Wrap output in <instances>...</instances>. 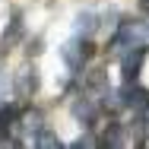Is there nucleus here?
Segmentation results:
<instances>
[{
  "instance_id": "obj_1",
  "label": "nucleus",
  "mask_w": 149,
  "mask_h": 149,
  "mask_svg": "<svg viewBox=\"0 0 149 149\" xmlns=\"http://www.w3.org/2000/svg\"><path fill=\"white\" fill-rule=\"evenodd\" d=\"M143 60H146V48H143L140 41H136V45H130V48L124 51V57H120V70H124V76H127V79H133V76L140 73Z\"/></svg>"
},
{
  "instance_id": "obj_2",
  "label": "nucleus",
  "mask_w": 149,
  "mask_h": 149,
  "mask_svg": "<svg viewBox=\"0 0 149 149\" xmlns=\"http://www.w3.org/2000/svg\"><path fill=\"white\" fill-rule=\"evenodd\" d=\"M120 105H124V108H133V111H146L149 108V92L143 89V86L127 83V86L120 89Z\"/></svg>"
},
{
  "instance_id": "obj_3",
  "label": "nucleus",
  "mask_w": 149,
  "mask_h": 149,
  "mask_svg": "<svg viewBox=\"0 0 149 149\" xmlns=\"http://www.w3.org/2000/svg\"><path fill=\"white\" fill-rule=\"evenodd\" d=\"M86 54H89V45H86V41H79V38L67 41V45H63V51H60V57H63V63H67L70 70H79V67H83V60H86Z\"/></svg>"
},
{
  "instance_id": "obj_4",
  "label": "nucleus",
  "mask_w": 149,
  "mask_h": 149,
  "mask_svg": "<svg viewBox=\"0 0 149 149\" xmlns=\"http://www.w3.org/2000/svg\"><path fill=\"white\" fill-rule=\"evenodd\" d=\"M13 89H16V95H19V98H29V95H35V89H38V73L26 67V70H22L19 76H16Z\"/></svg>"
},
{
  "instance_id": "obj_5",
  "label": "nucleus",
  "mask_w": 149,
  "mask_h": 149,
  "mask_svg": "<svg viewBox=\"0 0 149 149\" xmlns=\"http://www.w3.org/2000/svg\"><path fill=\"white\" fill-rule=\"evenodd\" d=\"M73 114H76L79 120H86V124H89V120L95 118V105H92L89 98H79V102L73 105Z\"/></svg>"
},
{
  "instance_id": "obj_6",
  "label": "nucleus",
  "mask_w": 149,
  "mask_h": 149,
  "mask_svg": "<svg viewBox=\"0 0 149 149\" xmlns=\"http://www.w3.org/2000/svg\"><path fill=\"white\" fill-rule=\"evenodd\" d=\"M22 130L38 133V130H41V114H38V111H26V114H22Z\"/></svg>"
},
{
  "instance_id": "obj_7",
  "label": "nucleus",
  "mask_w": 149,
  "mask_h": 149,
  "mask_svg": "<svg viewBox=\"0 0 149 149\" xmlns=\"http://www.w3.org/2000/svg\"><path fill=\"white\" fill-rule=\"evenodd\" d=\"M35 143H38V146H51V149H57V146H60V140L54 136V133H48L45 127L38 130V136H35Z\"/></svg>"
},
{
  "instance_id": "obj_8",
  "label": "nucleus",
  "mask_w": 149,
  "mask_h": 149,
  "mask_svg": "<svg viewBox=\"0 0 149 149\" xmlns=\"http://www.w3.org/2000/svg\"><path fill=\"white\" fill-rule=\"evenodd\" d=\"M13 120H16V111L3 105V108H0V133H3V130H10V127H13Z\"/></svg>"
},
{
  "instance_id": "obj_9",
  "label": "nucleus",
  "mask_w": 149,
  "mask_h": 149,
  "mask_svg": "<svg viewBox=\"0 0 149 149\" xmlns=\"http://www.w3.org/2000/svg\"><path fill=\"white\" fill-rule=\"evenodd\" d=\"M76 29H79V32H86V35H89V32L95 29V16H92V13H83V16L76 19Z\"/></svg>"
},
{
  "instance_id": "obj_10",
  "label": "nucleus",
  "mask_w": 149,
  "mask_h": 149,
  "mask_svg": "<svg viewBox=\"0 0 149 149\" xmlns=\"http://www.w3.org/2000/svg\"><path fill=\"white\" fill-rule=\"evenodd\" d=\"M16 35H19V13L13 16V22H10V35H3V45H13L16 41Z\"/></svg>"
},
{
  "instance_id": "obj_11",
  "label": "nucleus",
  "mask_w": 149,
  "mask_h": 149,
  "mask_svg": "<svg viewBox=\"0 0 149 149\" xmlns=\"http://www.w3.org/2000/svg\"><path fill=\"white\" fill-rule=\"evenodd\" d=\"M73 146H76V149H83V146H95V140H92V136H79V140H73Z\"/></svg>"
},
{
  "instance_id": "obj_12",
  "label": "nucleus",
  "mask_w": 149,
  "mask_h": 149,
  "mask_svg": "<svg viewBox=\"0 0 149 149\" xmlns=\"http://www.w3.org/2000/svg\"><path fill=\"white\" fill-rule=\"evenodd\" d=\"M140 10H143V13H149V0H140Z\"/></svg>"
},
{
  "instance_id": "obj_13",
  "label": "nucleus",
  "mask_w": 149,
  "mask_h": 149,
  "mask_svg": "<svg viewBox=\"0 0 149 149\" xmlns=\"http://www.w3.org/2000/svg\"><path fill=\"white\" fill-rule=\"evenodd\" d=\"M146 118H149V108H146Z\"/></svg>"
}]
</instances>
